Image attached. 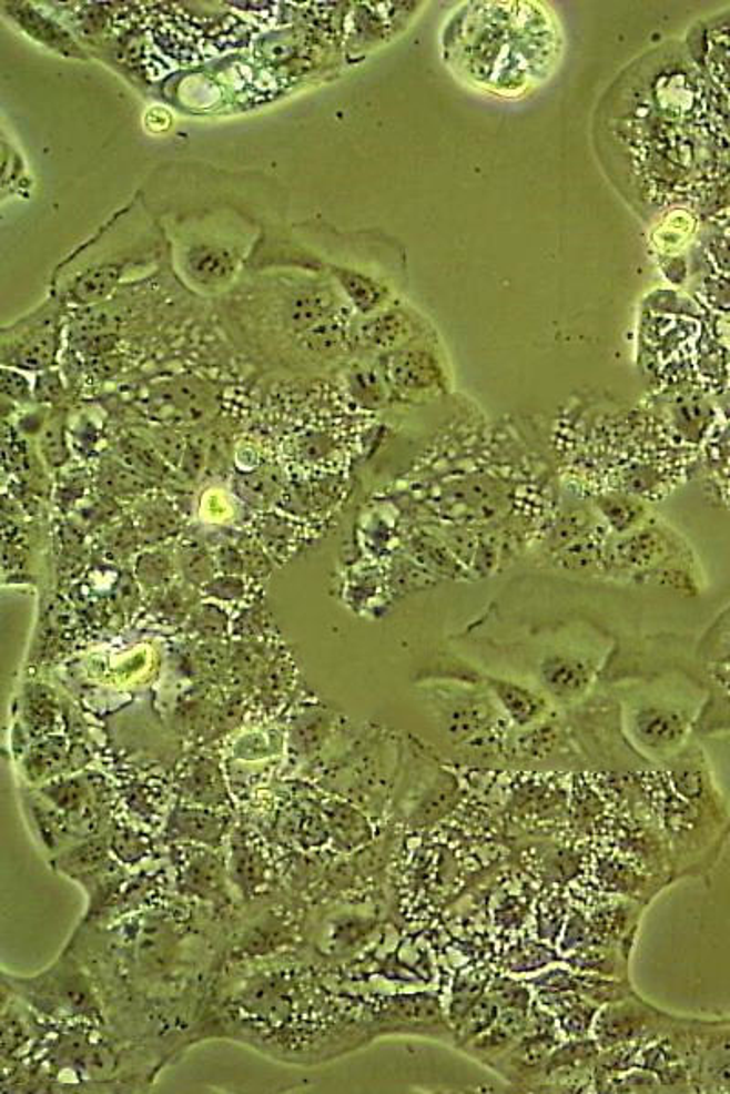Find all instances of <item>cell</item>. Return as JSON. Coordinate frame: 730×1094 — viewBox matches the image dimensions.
Wrapping results in <instances>:
<instances>
[{
  "instance_id": "4316f807",
  "label": "cell",
  "mask_w": 730,
  "mask_h": 1094,
  "mask_svg": "<svg viewBox=\"0 0 730 1094\" xmlns=\"http://www.w3.org/2000/svg\"><path fill=\"white\" fill-rule=\"evenodd\" d=\"M232 883H236L243 892H251L256 887L262 885L267 875V864L260 852L237 838L236 844L232 841Z\"/></svg>"
},
{
  "instance_id": "7a4b0ae2",
  "label": "cell",
  "mask_w": 730,
  "mask_h": 1094,
  "mask_svg": "<svg viewBox=\"0 0 730 1094\" xmlns=\"http://www.w3.org/2000/svg\"><path fill=\"white\" fill-rule=\"evenodd\" d=\"M160 256V229L134 197L55 266L52 294L73 307H98Z\"/></svg>"
},
{
  "instance_id": "8fae6325",
  "label": "cell",
  "mask_w": 730,
  "mask_h": 1094,
  "mask_svg": "<svg viewBox=\"0 0 730 1094\" xmlns=\"http://www.w3.org/2000/svg\"><path fill=\"white\" fill-rule=\"evenodd\" d=\"M415 317L402 308L386 307L351 323V342L365 348L393 351L415 336Z\"/></svg>"
},
{
  "instance_id": "6da1fadb",
  "label": "cell",
  "mask_w": 730,
  "mask_h": 1094,
  "mask_svg": "<svg viewBox=\"0 0 730 1094\" xmlns=\"http://www.w3.org/2000/svg\"><path fill=\"white\" fill-rule=\"evenodd\" d=\"M561 27L537 2H468L443 31L444 61L478 92L523 98L561 61Z\"/></svg>"
},
{
  "instance_id": "52a82bcc",
  "label": "cell",
  "mask_w": 730,
  "mask_h": 1094,
  "mask_svg": "<svg viewBox=\"0 0 730 1094\" xmlns=\"http://www.w3.org/2000/svg\"><path fill=\"white\" fill-rule=\"evenodd\" d=\"M373 1031L376 1034H418L455 1043V1031L444 1017L440 1003L429 994L395 997L384 1003L375 1016Z\"/></svg>"
},
{
  "instance_id": "277c9868",
  "label": "cell",
  "mask_w": 730,
  "mask_h": 1094,
  "mask_svg": "<svg viewBox=\"0 0 730 1094\" xmlns=\"http://www.w3.org/2000/svg\"><path fill=\"white\" fill-rule=\"evenodd\" d=\"M67 303L50 296L33 311L0 331L2 367L24 373H42L53 368L62 347L67 328Z\"/></svg>"
},
{
  "instance_id": "bcb514c9",
  "label": "cell",
  "mask_w": 730,
  "mask_h": 1094,
  "mask_svg": "<svg viewBox=\"0 0 730 1094\" xmlns=\"http://www.w3.org/2000/svg\"><path fill=\"white\" fill-rule=\"evenodd\" d=\"M217 569L222 571L223 575H240L247 574L245 571V558H243L242 549L240 546H222L216 553Z\"/></svg>"
},
{
  "instance_id": "f6af8a7d",
  "label": "cell",
  "mask_w": 730,
  "mask_h": 1094,
  "mask_svg": "<svg viewBox=\"0 0 730 1094\" xmlns=\"http://www.w3.org/2000/svg\"><path fill=\"white\" fill-rule=\"evenodd\" d=\"M240 549H242L243 558H245V571L247 574L254 575V577H263L271 571V560H268L267 555L263 551L262 546H257L253 540L245 538L242 544H240Z\"/></svg>"
},
{
  "instance_id": "4dcf8cb0",
  "label": "cell",
  "mask_w": 730,
  "mask_h": 1094,
  "mask_svg": "<svg viewBox=\"0 0 730 1094\" xmlns=\"http://www.w3.org/2000/svg\"><path fill=\"white\" fill-rule=\"evenodd\" d=\"M175 563H178L181 575L189 583L201 586V588L211 583L212 578L216 577V571H220L216 558L212 557L211 553L206 551L205 547L200 546V544H183L175 555Z\"/></svg>"
},
{
  "instance_id": "2e32d148",
  "label": "cell",
  "mask_w": 730,
  "mask_h": 1094,
  "mask_svg": "<svg viewBox=\"0 0 730 1094\" xmlns=\"http://www.w3.org/2000/svg\"><path fill=\"white\" fill-rule=\"evenodd\" d=\"M488 688L500 710L515 727L530 728L543 721L546 701L525 686L506 679H488Z\"/></svg>"
},
{
  "instance_id": "4fadbf2b",
  "label": "cell",
  "mask_w": 730,
  "mask_h": 1094,
  "mask_svg": "<svg viewBox=\"0 0 730 1094\" xmlns=\"http://www.w3.org/2000/svg\"><path fill=\"white\" fill-rule=\"evenodd\" d=\"M386 378L402 393H422L440 382V368L432 354L420 348H396L386 359Z\"/></svg>"
},
{
  "instance_id": "d590c367",
  "label": "cell",
  "mask_w": 730,
  "mask_h": 1094,
  "mask_svg": "<svg viewBox=\"0 0 730 1094\" xmlns=\"http://www.w3.org/2000/svg\"><path fill=\"white\" fill-rule=\"evenodd\" d=\"M237 487H240L243 498L251 502L253 506H267L278 496V476L276 473H268V470H257V473L243 476Z\"/></svg>"
},
{
  "instance_id": "d6a6232c",
  "label": "cell",
  "mask_w": 730,
  "mask_h": 1094,
  "mask_svg": "<svg viewBox=\"0 0 730 1094\" xmlns=\"http://www.w3.org/2000/svg\"><path fill=\"white\" fill-rule=\"evenodd\" d=\"M64 756H67V748L59 737L48 739L47 742L33 748L24 761V772H27L28 779L36 782L52 778L53 773L61 770Z\"/></svg>"
},
{
  "instance_id": "8d00e7d4",
  "label": "cell",
  "mask_w": 730,
  "mask_h": 1094,
  "mask_svg": "<svg viewBox=\"0 0 730 1094\" xmlns=\"http://www.w3.org/2000/svg\"><path fill=\"white\" fill-rule=\"evenodd\" d=\"M42 458L50 467H61L70 456L68 450L67 435H64V419L59 416L48 419V424L42 429L41 438Z\"/></svg>"
},
{
  "instance_id": "836d02e7",
  "label": "cell",
  "mask_w": 730,
  "mask_h": 1094,
  "mask_svg": "<svg viewBox=\"0 0 730 1094\" xmlns=\"http://www.w3.org/2000/svg\"><path fill=\"white\" fill-rule=\"evenodd\" d=\"M99 482H101L104 492L112 493V495H135V493H143L150 486V480H146L144 476L135 473L123 460H113V458H107L103 462L101 473H99Z\"/></svg>"
},
{
  "instance_id": "5bb4252c",
  "label": "cell",
  "mask_w": 730,
  "mask_h": 1094,
  "mask_svg": "<svg viewBox=\"0 0 730 1094\" xmlns=\"http://www.w3.org/2000/svg\"><path fill=\"white\" fill-rule=\"evenodd\" d=\"M181 885L200 900L226 903L225 867L214 852L205 849H189V855L181 867Z\"/></svg>"
},
{
  "instance_id": "603a6c76",
  "label": "cell",
  "mask_w": 730,
  "mask_h": 1094,
  "mask_svg": "<svg viewBox=\"0 0 730 1094\" xmlns=\"http://www.w3.org/2000/svg\"><path fill=\"white\" fill-rule=\"evenodd\" d=\"M107 863H109V844L101 839H88L84 843L75 844L67 852L57 855L55 860L59 872L83 883L99 872H103Z\"/></svg>"
},
{
  "instance_id": "ffe728a7",
  "label": "cell",
  "mask_w": 730,
  "mask_h": 1094,
  "mask_svg": "<svg viewBox=\"0 0 730 1094\" xmlns=\"http://www.w3.org/2000/svg\"><path fill=\"white\" fill-rule=\"evenodd\" d=\"M158 404L169 405L185 418H201L212 409L214 394L211 387L196 378L172 379L161 385L155 396Z\"/></svg>"
},
{
  "instance_id": "e0dca14e",
  "label": "cell",
  "mask_w": 730,
  "mask_h": 1094,
  "mask_svg": "<svg viewBox=\"0 0 730 1094\" xmlns=\"http://www.w3.org/2000/svg\"><path fill=\"white\" fill-rule=\"evenodd\" d=\"M551 1042L548 1036L540 1034V1036H531V1039L523 1040L515 1043L514 1047H509L503 1056L494 1060L489 1067H494L495 1071H499V1074H511V1080H526L530 1076H537V1074L545 1073L546 1064H548V1058L551 1054Z\"/></svg>"
},
{
  "instance_id": "e575fe53",
  "label": "cell",
  "mask_w": 730,
  "mask_h": 1094,
  "mask_svg": "<svg viewBox=\"0 0 730 1094\" xmlns=\"http://www.w3.org/2000/svg\"><path fill=\"white\" fill-rule=\"evenodd\" d=\"M559 730L540 721L539 727L531 728L528 733L520 736L519 741L514 747V753L526 757V759H543L554 753L559 747Z\"/></svg>"
},
{
  "instance_id": "d6986e66",
  "label": "cell",
  "mask_w": 730,
  "mask_h": 1094,
  "mask_svg": "<svg viewBox=\"0 0 730 1094\" xmlns=\"http://www.w3.org/2000/svg\"><path fill=\"white\" fill-rule=\"evenodd\" d=\"M225 818L201 808H175L170 818V838L175 841H197V843L216 847L225 832Z\"/></svg>"
},
{
  "instance_id": "83f0119b",
  "label": "cell",
  "mask_w": 730,
  "mask_h": 1094,
  "mask_svg": "<svg viewBox=\"0 0 730 1094\" xmlns=\"http://www.w3.org/2000/svg\"><path fill=\"white\" fill-rule=\"evenodd\" d=\"M2 201L10 197H30L31 181L30 170L21 152L11 146L8 138H2Z\"/></svg>"
},
{
  "instance_id": "ee69618b",
  "label": "cell",
  "mask_w": 730,
  "mask_h": 1094,
  "mask_svg": "<svg viewBox=\"0 0 730 1094\" xmlns=\"http://www.w3.org/2000/svg\"><path fill=\"white\" fill-rule=\"evenodd\" d=\"M489 997L494 1000L500 1009H528V992L525 989L517 985V983L508 982V980H499V982L491 985V991H489Z\"/></svg>"
},
{
  "instance_id": "74e56055",
  "label": "cell",
  "mask_w": 730,
  "mask_h": 1094,
  "mask_svg": "<svg viewBox=\"0 0 730 1094\" xmlns=\"http://www.w3.org/2000/svg\"><path fill=\"white\" fill-rule=\"evenodd\" d=\"M349 391L362 404H378L384 399V382L373 367L358 365L353 368L349 374Z\"/></svg>"
},
{
  "instance_id": "f546056e",
  "label": "cell",
  "mask_w": 730,
  "mask_h": 1094,
  "mask_svg": "<svg viewBox=\"0 0 730 1094\" xmlns=\"http://www.w3.org/2000/svg\"><path fill=\"white\" fill-rule=\"evenodd\" d=\"M138 521H140L141 535L149 543H158L174 535L180 526L178 513L172 509L169 502L163 500L144 502V506L138 511Z\"/></svg>"
},
{
  "instance_id": "3957f363",
  "label": "cell",
  "mask_w": 730,
  "mask_h": 1094,
  "mask_svg": "<svg viewBox=\"0 0 730 1094\" xmlns=\"http://www.w3.org/2000/svg\"><path fill=\"white\" fill-rule=\"evenodd\" d=\"M174 269L201 294H222L249 261L253 225L232 209H205L174 223Z\"/></svg>"
},
{
  "instance_id": "b9f144b4",
  "label": "cell",
  "mask_w": 730,
  "mask_h": 1094,
  "mask_svg": "<svg viewBox=\"0 0 730 1094\" xmlns=\"http://www.w3.org/2000/svg\"><path fill=\"white\" fill-rule=\"evenodd\" d=\"M152 444H154L155 449L163 456V460L172 467H180L181 462H183V456H185L186 442L180 433L175 430H158L154 436H152Z\"/></svg>"
},
{
  "instance_id": "cb8c5ba5",
  "label": "cell",
  "mask_w": 730,
  "mask_h": 1094,
  "mask_svg": "<svg viewBox=\"0 0 730 1094\" xmlns=\"http://www.w3.org/2000/svg\"><path fill=\"white\" fill-rule=\"evenodd\" d=\"M119 460L140 473L146 480H165L169 476V464L158 453L154 444L141 436H126L118 444Z\"/></svg>"
},
{
  "instance_id": "ba28073f",
  "label": "cell",
  "mask_w": 730,
  "mask_h": 1094,
  "mask_svg": "<svg viewBox=\"0 0 730 1094\" xmlns=\"http://www.w3.org/2000/svg\"><path fill=\"white\" fill-rule=\"evenodd\" d=\"M0 13L13 30L21 36L36 42L41 48H47L48 52L64 57L70 61H90L83 44L73 37L72 31L62 27L55 17L33 4V2H21L11 0L0 4Z\"/></svg>"
},
{
  "instance_id": "681fc988",
  "label": "cell",
  "mask_w": 730,
  "mask_h": 1094,
  "mask_svg": "<svg viewBox=\"0 0 730 1094\" xmlns=\"http://www.w3.org/2000/svg\"><path fill=\"white\" fill-rule=\"evenodd\" d=\"M205 466V449L201 447V444H186L185 456H183V462H181V473L186 476V478H196L200 476L201 469Z\"/></svg>"
},
{
  "instance_id": "30bf717a",
  "label": "cell",
  "mask_w": 730,
  "mask_h": 1094,
  "mask_svg": "<svg viewBox=\"0 0 730 1094\" xmlns=\"http://www.w3.org/2000/svg\"><path fill=\"white\" fill-rule=\"evenodd\" d=\"M630 727L633 741L638 742L641 750L665 757L676 752L683 742L689 730V719L683 711L676 710L675 706L653 702L633 710Z\"/></svg>"
},
{
  "instance_id": "f1b7e54d",
  "label": "cell",
  "mask_w": 730,
  "mask_h": 1094,
  "mask_svg": "<svg viewBox=\"0 0 730 1094\" xmlns=\"http://www.w3.org/2000/svg\"><path fill=\"white\" fill-rule=\"evenodd\" d=\"M178 563L165 549H150L135 560V577L144 589H163L172 583Z\"/></svg>"
},
{
  "instance_id": "9a60e30c",
  "label": "cell",
  "mask_w": 730,
  "mask_h": 1094,
  "mask_svg": "<svg viewBox=\"0 0 730 1094\" xmlns=\"http://www.w3.org/2000/svg\"><path fill=\"white\" fill-rule=\"evenodd\" d=\"M528 1031V1020H526L525 1009H505L494 1025L480 1034L474 1042L464 1045V1051L472 1054L475 1060H483L484 1064H491L514 1047Z\"/></svg>"
},
{
  "instance_id": "d4e9b609",
  "label": "cell",
  "mask_w": 730,
  "mask_h": 1094,
  "mask_svg": "<svg viewBox=\"0 0 730 1094\" xmlns=\"http://www.w3.org/2000/svg\"><path fill=\"white\" fill-rule=\"evenodd\" d=\"M375 4H362L353 10L351 17L349 42L353 50L367 52L371 48L381 44L387 36L389 22L381 17L382 6L373 8Z\"/></svg>"
},
{
  "instance_id": "5b68a950",
  "label": "cell",
  "mask_w": 730,
  "mask_h": 1094,
  "mask_svg": "<svg viewBox=\"0 0 730 1094\" xmlns=\"http://www.w3.org/2000/svg\"><path fill=\"white\" fill-rule=\"evenodd\" d=\"M13 994L37 1013L52 1017L98 1020L99 1005L83 969L70 956H61L50 969L31 977H13Z\"/></svg>"
},
{
  "instance_id": "1f68e13d",
  "label": "cell",
  "mask_w": 730,
  "mask_h": 1094,
  "mask_svg": "<svg viewBox=\"0 0 730 1094\" xmlns=\"http://www.w3.org/2000/svg\"><path fill=\"white\" fill-rule=\"evenodd\" d=\"M42 798L48 799L53 807L67 813H83L88 810L90 788L83 779H61L50 781L42 787Z\"/></svg>"
},
{
  "instance_id": "ab89813d",
  "label": "cell",
  "mask_w": 730,
  "mask_h": 1094,
  "mask_svg": "<svg viewBox=\"0 0 730 1094\" xmlns=\"http://www.w3.org/2000/svg\"><path fill=\"white\" fill-rule=\"evenodd\" d=\"M226 625H229V619H226L225 611L216 608L214 604H201L200 608L192 611L191 628L201 637L217 639L225 634Z\"/></svg>"
},
{
  "instance_id": "7c38bea8",
  "label": "cell",
  "mask_w": 730,
  "mask_h": 1094,
  "mask_svg": "<svg viewBox=\"0 0 730 1094\" xmlns=\"http://www.w3.org/2000/svg\"><path fill=\"white\" fill-rule=\"evenodd\" d=\"M594 668L590 662L571 655H550L540 662V688L557 702L581 699L590 688Z\"/></svg>"
},
{
  "instance_id": "f35d334b",
  "label": "cell",
  "mask_w": 730,
  "mask_h": 1094,
  "mask_svg": "<svg viewBox=\"0 0 730 1094\" xmlns=\"http://www.w3.org/2000/svg\"><path fill=\"white\" fill-rule=\"evenodd\" d=\"M0 391L11 404L28 405L36 402L33 378L24 371L13 367H2L0 371Z\"/></svg>"
},
{
  "instance_id": "8992f818",
  "label": "cell",
  "mask_w": 730,
  "mask_h": 1094,
  "mask_svg": "<svg viewBox=\"0 0 730 1094\" xmlns=\"http://www.w3.org/2000/svg\"><path fill=\"white\" fill-rule=\"evenodd\" d=\"M484 693H457L443 705V725L457 747L491 750L505 736L508 717Z\"/></svg>"
},
{
  "instance_id": "7402d4cb",
  "label": "cell",
  "mask_w": 730,
  "mask_h": 1094,
  "mask_svg": "<svg viewBox=\"0 0 730 1094\" xmlns=\"http://www.w3.org/2000/svg\"><path fill=\"white\" fill-rule=\"evenodd\" d=\"M335 727V716L324 708H311L300 713L291 728V747L298 756L311 757L329 739Z\"/></svg>"
},
{
  "instance_id": "484cf974",
  "label": "cell",
  "mask_w": 730,
  "mask_h": 1094,
  "mask_svg": "<svg viewBox=\"0 0 730 1094\" xmlns=\"http://www.w3.org/2000/svg\"><path fill=\"white\" fill-rule=\"evenodd\" d=\"M499 1005L489 996L478 997L477 1002L472 1003L457 1017V1022L453 1023L455 1043H457L458 1047L468 1045L469 1042L478 1039L480 1034L486 1033L494 1025L495 1020L499 1017Z\"/></svg>"
},
{
  "instance_id": "44dd1931",
  "label": "cell",
  "mask_w": 730,
  "mask_h": 1094,
  "mask_svg": "<svg viewBox=\"0 0 730 1094\" xmlns=\"http://www.w3.org/2000/svg\"><path fill=\"white\" fill-rule=\"evenodd\" d=\"M181 787H183V793L189 801L203 804V807L220 808L229 799L220 768H217L216 762L206 759V757L197 759L189 768V772L181 781Z\"/></svg>"
},
{
  "instance_id": "60d3db41",
  "label": "cell",
  "mask_w": 730,
  "mask_h": 1094,
  "mask_svg": "<svg viewBox=\"0 0 730 1094\" xmlns=\"http://www.w3.org/2000/svg\"><path fill=\"white\" fill-rule=\"evenodd\" d=\"M33 394H36V404H61L67 396V385L62 382L61 371L48 368L37 373L33 378Z\"/></svg>"
},
{
  "instance_id": "ac0fdd59",
  "label": "cell",
  "mask_w": 730,
  "mask_h": 1094,
  "mask_svg": "<svg viewBox=\"0 0 730 1094\" xmlns=\"http://www.w3.org/2000/svg\"><path fill=\"white\" fill-rule=\"evenodd\" d=\"M327 829L342 852L362 849L373 839L369 821L358 808L351 807L339 799H327L324 803Z\"/></svg>"
},
{
  "instance_id": "c3c4849f",
  "label": "cell",
  "mask_w": 730,
  "mask_h": 1094,
  "mask_svg": "<svg viewBox=\"0 0 730 1094\" xmlns=\"http://www.w3.org/2000/svg\"><path fill=\"white\" fill-rule=\"evenodd\" d=\"M226 659H229V655H226L225 648L222 645H216V642H209L197 650V662L203 670H222L223 666L226 665Z\"/></svg>"
},
{
  "instance_id": "9c48e42d",
  "label": "cell",
  "mask_w": 730,
  "mask_h": 1094,
  "mask_svg": "<svg viewBox=\"0 0 730 1094\" xmlns=\"http://www.w3.org/2000/svg\"><path fill=\"white\" fill-rule=\"evenodd\" d=\"M667 1017V1014L659 1013L638 997L628 996L610 1002L594 1020L597 1045L610 1049L632 1043L648 1034L650 1029H658L659 1022Z\"/></svg>"
},
{
  "instance_id": "7bdbcfd3",
  "label": "cell",
  "mask_w": 730,
  "mask_h": 1094,
  "mask_svg": "<svg viewBox=\"0 0 730 1094\" xmlns=\"http://www.w3.org/2000/svg\"><path fill=\"white\" fill-rule=\"evenodd\" d=\"M203 591L211 595L212 599L217 600H240L242 599L247 586L240 575H216L211 583L203 586Z\"/></svg>"
},
{
  "instance_id": "7dc6e473",
  "label": "cell",
  "mask_w": 730,
  "mask_h": 1094,
  "mask_svg": "<svg viewBox=\"0 0 730 1094\" xmlns=\"http://www.w3.org/2000/svg\"><path fill=\"white\" fill-rule=\"evenodd\" d=\"M144 844L140 835L132 834L130 830L119 832L113 838V852L124 861H135L143 855Z\"/></svg>"
}]
</instances>
